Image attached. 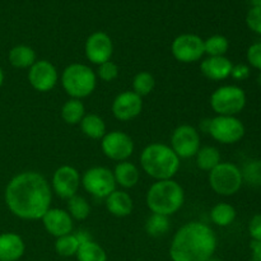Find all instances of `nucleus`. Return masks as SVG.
Instances as JSON below:
<instances>
[{
	"label": "nucleus",
	"instance_id": "4468645a",
	"mask_svg": "<svg viewBox=\"0 0 261 261\" xmlns=\"http://www.w3.org/2000/svg\"><path fill=\"white\" fill-rule=\"evenodd\" d=\"M84 53H86V58L96 65H101L106 61H110L114 54V43H112L111 37L102 31L93 32L87 38Z\"/></svg>",
	"mask_w": 261,
	"mask_h": 261
},
{
	"label": "nucleus",
	"instance_id": "f257e3e1",
	"mask_svg": "<svg viewBox=\"0 0 261 261\" xmlns=\"http://www.w3.org/2000/svg\"><path fill=\"white\" fill-rule=\"evenodd\" d=\"M10 213L24 221H37L51 208L53 190L41 173L25 171L8 182L4 194Z\"/></svg>",
	"mask_w": 261,
	"mask_h": 261
},
{
	"label": "nucleus",
	"instance_id": "c9c22d12",
	"mask_svg": "<svg viewBox=\"0 0 261 261\" xmlns=\"http://www.w3.org/2000/svg\"><path fill=\"white\" fill-rule=\"evenodd\" d=\"M247 61L252 68L261 70V42L252 43L247 50Z\"/></svg>",
	"mask_w": 261,
	"mask_h": 261
},
{
	"label": "nucleus",
	"instance_id": "aec40b11",
	"mask_svg": "<svg viewBox=\"0 0 261 261\" xmlns=\"http://www.w3.org/2000/svg\"><path fill=\"white\" fill-rule=\"evenodd\" d=\"M106 208L111 216L117 217V218H125V217L130 216L134 208V203L133 199L126 191L122 190H115L114 193L110 194L106 199Z\"/></svg>",
	"mask_w": 261,
	"mask_h": 261
},
{
	"label": "nucleus",
	"instance_id": "6e6552de",
	"mask_svg": "<svg viewBox=\"0 0 261 261\" xmlns=\"http://www.w3.org/2000/svg\"><path fill=\"white\" fill-rule=\"evenodd\" d=\"M205 130L221 144H234L245 135V125L236 116H221L205 120Z\"/></svg>",
	"mask_w": 261,
	"mask_h": 261
},
{
	"label": "nucleus",
	"instance_id": "dca6fc26",
	"mask_svg": "<svg viewBox=\"0 0 261 261\" xmlns=\"http://www.w3.org/2000/svg\"><path fill=\"white\" fill-rule=\"evenodd\" d=\"M143 99L133 91H125L117 94L112 102V114L120 121H130L140 115Z\"/></svg>",
	"mask_w": 261,
	"mask_h": 261
},
{
	"label": "nucleus",
	"instance_id": "37998d69",
	"mask_svg": "<svg viewBox=\"0 0 261 261\" xmlns=\"http://www.w3.org/2000/svg\"><path fill=\"white\" fill-rule=\"evenodd\" d=\"M208 261H221V260H218V259H213V257H211V259H209Z\"/></svg>",
	"mask_w": 261,
	"mask_h": 261
},
{
	"label": "nucleus",
	"instance_id": "9d476101",
	"mask_svg": "<svg viewBox=\"0 0 261 261\" xmlns=\"http://www.w3.org/2000/svg\"><path fill=\"white\" fill-rule=\"evenodd\" d=\"M171 53L173 58L184 64L196 63L201 60L204 51V40L194 33H182L172 41Z\"/></svg>",
	"mask_w": 261,
	"mask_h": 261
},
{
	"label": "nucleus",
	"instance_id": "412c9836",
	"mask_svg": "<svg viewBox=\"0 0 261 261\" xmlns=\"http://www.w3.org/2000/svg\"><path fill=\"white\" fill-rule=\"evenodd\" d=\"M114 172L116 185H120L124 189H132L137 186L140 178V171L134 163L129 161H122L115 166Z\"/></svg>",
	"mask_w": 261,
	"mask_h": 261
},
{
	"label": "nucleus",
	"instance_id": "72a5a7b5",
	"mask_svg": "<svg viewBox=\"0 0 261 261\" xmlns=\"http://www.w3.org/2000/svg\"><path fill=\"white\" fill-rule=\"evenodd\" d=\"M97 75L102 82H112L119 76V66L114 61H106V63L98 65Z\"/></svg>",
	"mask_w": 261,
	"mask_h": 261
},
{
	"label": "nucleus",
	"instance_id": "423d86ee",
	"mask_svg": "<svg viewBox=\"0 0 261 261\" xmlns=\"http://www.w3.org/2000/svg\"><path fill=\"white\" fill-rule=\"evenodd\" d=\"M242 184L241 170L231 162H221L209 172V185L218 195H234L240 191Z\"/></svg>",
	"mask_w": 261,
	"mask_h": 261
},
{
	"label": "nucleus",
	"instance_id": "a878e982",
	"mask_svg": "<svg viewBox=\"0 0 261 261\" xmlns=\"http://www.w3.org/2000/svg\"><path fill=\"white\" fill-rule=\"evenodd\" d=\"M236 209L228 203H218L211 212V219L216 226L228 227L236 219Z\"/></svg>",
	"mask_w": 261,
	"mask_h": 261
},
{
	"label": "nucleus",
	"instance_id": "c85d7f7f",
	"mask_svg": "<svg viewBox=\"0 0 261 261\" xmlns=\"http://www.w3.org/2000/svg\"><path fill=\"white\" fill-rule=\"evenodd\" d=\"M79 246H81V242H79L76 234H65V236H61L59 239H56L55 242V251L58 252L60 256H74L78 252Z\"/></svg>",
	"mask_w": 261,
	"mask_h": 261
},
{
	"label": "nucleus",
	"instance_id": "2eb2a0df",
	"mask_svg": "<svg viewBox=\"0 0 261 261\" xmlns=\"http://www.w3.org/2000/svg\"><path fill=\"white\" fill-rule=\"evenodd\" d=\"M59 81L55 65L48 60H37L28 70V82L36 91L46 92L54 89Z\"/></svg>",
	"mask_w": 261,
	"mask_h": 261
},
{
	"label": "nucleus",
	"instance_id": "f3484780",
	"mask_svg": "<svg viewBox=\"0 0 261 261\" xmlns=\"http://www.w3.org/2000/svg\"><path fill=\"white\" fill-rule=\"evenodd\" d=\"M41 221L46 231L56 239L71 233L73 231V218L68 213V211H64V209L50 208L41 218Z\"/></svg>",
	"mask_w": 261,
	"mask_h": 261
},
{
	"label": "nucleus",
	"instance_id": "9b49d317",
	"mask_svg": "<svg viewBox=\"0 0 261 261\" xmlns=\"http://www.w3.org/2000/svg\"><path fill=\"white\" fill-rule=\"evenodd\" d=\"M134 142L124 132L114 130L105 134L101 139V149L107 158L116 162L127 161L134 153Z\"/></svg>",
	"mask_w": 261,
	"mask_h": 261
},
{
	"label": "nucleus",
	"instance_id": "1a4fd4ad",
	"mask_svg": "<svg viewBox=\"0 0 261 261\" xmlns=\"http://www.w3.org/2000/svg\"><path fill=\"white\" fill-rule=\"evenodd\" d=\"M82 185L87 193L98 199H106L116 190L114 172L110 168L97 166L91 167L82 176Z\"/></svg>",
	"mask_w": 261,
	"mask_h": 261
},
{
	"label": "nucleus",
	"instance_id": "a19ab883",
	"mask_svg": "<svg viewBox=\"0 0 261 261\" xmlns=\"http://www.w3.org/2000/svg\"><path fill=\"white\" fill-rule=\"evenodd\" d=\"M3 83H4V71H3L2 66H0V87L3 86Z\"/></svg>",
	"mask_w": 261,
	"mask_h": 261
},
{
	"label": "nucleus",
	"instance_id": "a211bd4d",
	"mask_svg": "<svg viewBox=\"0 0 261 261\" xmlns=\"http://www.w3.org/2000/svg\"><path fill=\"white\" fill-rule=\"evenodd\" d=\"M232 61L226 56H208L200 64V70L208 79L214 82L224 81L231 76Z\"/></svg>",
	"mask_w": 261,
	"mask_h": 261
},
{
	"label": "nucleus",
	"instance_id": "393cba45",
	"mask_svg": "<svg viewBox=\"0 0 261 261\" xmlns=\"http://www.w3.org/2000/svg\"><path fill=\"white\" fill-rule=\"evenodd\" d=\"M86 115V107L81 99L70 98L61 107V119L69 125H76Z\"/></svg>",
	"mask_w": 261,
	"mask_h": 261
},
{
	"label": "nucleus",
	"instance_id": "6ab92c4d",
	"mask_svg": "<svg viewBox=\"0 0 261 261\" xmlns=\"http://www.w3.org/2000/svg\"><path fill=\"white\" fill-rule=\"evenodd\" d=\"M25 250L22 237L13 232L0 234V261H17L23 256Z\"/></svg>",
	"mask_w": 261,
	"mask_h": 261
},
{
	"label": "nucleus",
	"instance_id": "b1692460",
	"mask_svg": "<svg viewBox=\"0 0 261 261\" xmlns=\"http://www.w3.org/2000/svg\"><path fill=\"white\" fill-rule=\"evenodd\" d=\"M196 158V166L200 170L208 171L211 172L214 167L222 162L221 161V153H219L218 148L212 147V145H205V147H200L195 155Z\"/></svg>",
	"mask_w": 261,
	"mask_h": 261
},
{
	"label": "nucleus",
	"instance_id": "7ed1b4c3",
	"mask_svg": "<svg viewBox=\"0 0 261 261\" xmlns=\"http://www.w3.org/2000/svg\"><path fill=\"white\" fill-rule=\"evenodd\" d=\"M140 166L155 181L172 180L180 170L181 160L170 145L152 143L140 153Z\"/></svg>",
	"mask_w": 261,
	"mask_h": 261
},
{
	"label": "nucleus",
	"instance_id": "20e7f679",
	"mask_svg": "<svg viewBox=\"0 0 261 261\" xmlns=\"http://www.w3.org/2000/svg\"><path fill=\"white\" fill-rule=\"evenodd\" d=\"M185 193L182 186L175 180L155 181L148 189L145 203L149 211L154 214L170 217L177 213L184 205Z\"/></svg>",
	"mask_w": 261,
	"mask_h": 261
},
{
	"label": "nucleus",
	"instance_id": "f704fd0d",
	"mask_svg": "<svg viewBox=\"0 0 261 261\" xmlns=\"http://www.w3.org/2000/svg\"><path fill=\"white\" fill-rule=\"evenodd\" d=\"M246 23L252 32L261 35V7H251L246 15Z\"/></svg>",
	"mask_w": 261,
	"mask_h": 261
},
{
	"label": "nucleus",
	"instance_id": "e433bc0d",
	"mask_svg": "<svg viewBox=\"0 0 261 261\" xmlns=\"http://www.w3.org/2000/svg\"><path fill=\"white\" fill-rule=\"evenodd\" d=\"M249 233L252 241H261V214H256L249 223Z\"/></svg>",
	"mask_w": 261,
	"mask_h": 261
},
{
	"label": "nucleus",
	"instance_id": "2f4dec72",
	"mask_svg": "<svg viewBox=\"0 0 261 261\" xmlns=\"http://www.w3.org/2000/svg\"><path fill=\"white\" fill-rule=\"evenodd\" d=\"M170 229V219L166 216L152 213V216L145 222V231L149 236L158 237L167 233Z\"/></svg>",
	"mask_w": 261,
	"mask_h": 261
},
{
	"label": "nucleus",
	"instance_id": "473e14b6",
	"mask_svg": "<svg viewBox=\"0 0 261 261\" xmlns=\"http://www.w3.org/2000/svg\"><path fill=\"white\" fill-rule=\"evenodd\" d=\"M242 180L251 186H261V161H250L241 171Z\"/></svg>",
	"mask_w": 261,
	"mask_h": 261
},
{
	"label": "nucleus",
	"instance_id": "f8f14e48",
	"mask_svg": "<svg viewBox=\"0 0 261 261\" xmlns=\"http://www.w3.org/2000/svg\"><path fill=\"white\" fill-rule=\"evenodd\" d=\"M171 148L178 158L195 157L200 149V134L191 125H180L171 135Z\"/></svg>",
	"mask_w": 261,
	"mask_h": 261
},
{
	"label": "nucleus",
	"instance_id": "5701e85b",
	"mask_svg": "<svg viewBox=\"0 0 261 261\" xmlns=\"http://www.w3.org/2000/svg\"><path fill=\"white\" fill-rule=\"evenodd\" d=\"M79 125L82 133L91 139H102L106 134V124L103 119L96 114L84 115Z\"/></svg>",
	"mask_w": 261,
	"mask_h": 261
},
{
	"label": "nucleus",
	"instance_id": "ddd939ff",
	"mask_svg": "<svg viewBox=\"0 0 261 261\" xmlns=\"http://www.w3.org/2000/svg\"><path fill=\"white\" fill-rule=\"evenodd\" d=\"M82 176L79 175L78 170L71 166H61L54 172L53 180H51V190L61 199H70L71 196L76 195L79 186L82 185Z\"/></svg>",
	"mask_w": 261,
	"mask_h": 261
},
{
	"label": "nucleus",
	"instance_id": "4c0bfd02",
	"mask_svg": "<svg viewBox=\"0 0 261 261\" xmlns=\"http://www.w3.org/2000/svg\"><path fill=\"white\" fill-rule=\"evenodd\" d=\"M231 76L236 81H245L250 76V68L245 64H237L232 66Z\"/></svg>",
	"mask_w": 261,
	"mask_h": 261
},
{
	"label": "nucleus",
	"instance_id": "ea45409f",
	"mask_svg": "<svg viewBox=\"0 0 261 261\" xmlns=\"http://www.w3.org/2000/svg\"><path fill=\"white\" fill-rule=\"evenodd\" d=\"M252 7H261V0H249Z\"/></svg>",
	"mask_w": 261,
	"mask_h": 261
},
{
	"label": "nucleus",
	"instance_id": "7c9ffc66",
	"mask_svg": "<svg viewBox=\"0 0 261 261\" xmlns=\"http://www.w3.org/2000/svg\"><path fill=\"white\" fill-rule=\"evenodd\" d=\"M154 86V76L148 73V71H140L133 79V92L140 97L148 96L149 93H152Z\"/></svg>",
	"mask_w": 261,
	"mask_h": 261
},
{
	"label": "nucleus",
	"instance_id": "cd10ccee",
	"mask_svg": "<svg viewBox=\"0 0 261 261\" xmlns=\"http://www.w3.org/2000/svg\"><path fill=\"white\" fill-rule=\"evenodd\" d=\"M68 213L75 221H84L91 214V205L86 198L76 194L68 199Z\"/></svg>",
	"mask_w": 261,
	"mask_h": 261
},
{
	"label": "nucleus",
	"instance_id": "39448f33",
	"mask_svg": "<svg viewBox=\"0 0 261 261\" xmlns=\"http://www.w3.org/2000/svg\"><path fill=\"white\" fill-rule=\"evenodd\" d=\"M61 86L70 98L82 99L91 96L97 86V75L86 64L74 63L61 74Z\"/></svg>",
	"mask_w": 261,
	"mask_h": 261
},
{
	"label": "nucleus",
	"instance_id": "58836bf2",
	"mask_svg": "<svg viewBox=\"0 0 261 261\" xmlns=\"http://www.w3.org/2000/svg\"><path fill=\"white\" fill-rule=\"evenodd\" d=\"M251 261H261V241L251 242Z\"/></svg>",
	"mask_w": 261,
	"mask_h": 261
},
{
	"label": "nucleus",
	"instance_id": "4be33fe9",
	"mask_svg": "<svg viewBox=\"0 0 261 261\" xmlns=\"http://www.w3.org/2000/svg\"><path fill=\"white\" fill-rule=\"evenodd\" d=\"M10 65L17 69H30L37 61L36 53L31 46L17 45L8 54Z\"/></svg>",
	"mask_w": 261,
	"mask_h": 261
},
{
	"label": "nucleus",
	"instance_id": "bb28decb",
	"mask_svg": "<svg viewBox=\"0 0 261 261\" xmlns=\"http://www.w3.org/2000/svg\"><path fill=\"white\" fill-rule=\"evenodd\" d=\"M75 256L78 261H107L106 251L92 240L81 244Z\"/></svg>",
	"mask_w": 261,
	"mask_h": 261
},
{
	"label": "nucleus",
	"instance_id": "f03ea898",
	"mask_svg": "<svg viewBox=\"0 0 261 261\" xmlns=\"http://www.w3.org/2000/svg\"><path fill=\"white\" fill-rule=\"evenodd\" d=\"M216 232L211 226L201 222L184 224L173 236L170 246L172 261H208L216 252Z\"/></svg>",
	"mask_w": 261,
	"mask_h": 261
},
{
	"label": "nucleus",
	"instance_id": "c756f323",
	"mask_svg": "<svg viewBox=\"0 0 261 261\" xmlns=\"http://www.w3.org/2000/svg\"><path fill=\"white\" fill-rule=\"evenodd\" d=\"M228 47V40L222 35H214L204 40V51L208 56H224Z\"/></svg>",
	"mask_w": 261,
	"mask_h": 261
},
{
	"label": "nucleus",
	"instance_id": "79ce46f5",
	"mask_svg": "<svg viewBox=\"0 0 261 261\" xmlns=\"http://www.w3.org/2000/svg\"><path fill=\"white\" fill-rule=\"evenodd\" d=\"M257 84H259V86L261 87V70H260L259 75H257Z\"/></svg>",
	"mask_w": 261,
	"mask_h": 261
},
{
	"label": "nucleus",
	"instance_id": "0eeeda50",
	"mask_svg": "<svg viewBox=\"0 0 261 261\" xmlns=\"http://www.w3.org/2000/svg\"><path fill=\"white\" fill-rule=\"evenodd\" d=\"M211 106L217 115L236 116L246 106V93L241 87L222 86L212 93Z\"/></svg>",
	"mask_w": 261,
	"mask_h": 261
}]
</instances>
